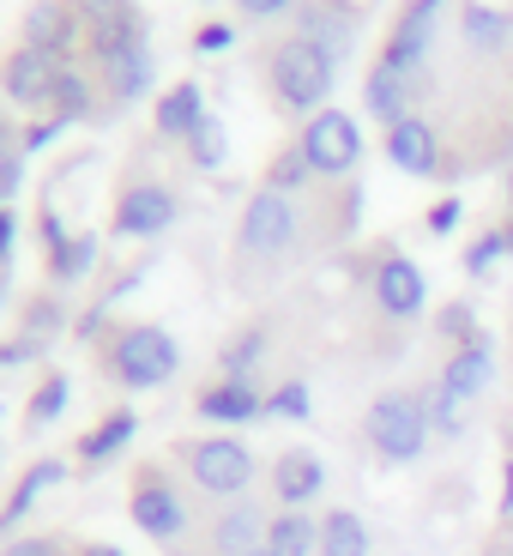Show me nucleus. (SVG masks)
Wrapping results in <instances>:
<instances>
[{
	"mask_svg": "<svg viewBox=\"0 0 513 556\" xmlns=\"http://www.w3.org/2000/svg\"><path fill=\"white\" fill-rule=\"evenodd\" d=\"M362 430H369V442L381 454L405 466V459H416L423 442H429V405L416 400V393H381L369 405V417H362Z\"/></svg>",
	"mask_w": 513,
	"mask_h": 556,
	"instance_id": "nucleus-1",
	"label": "nucleus"
},
{
	"mask_svg": "<svg viewBox=\"0 0 513 556\" xmlns=\"http://www.w3.org/2000/svg\"><path fill=\"white\" fill-rule=\"evenodd\" d=\"M272 85H278V98L291 103V110H315V103L326 98V85H333V55L315 49V37L284 42V49L272 55Z\"/></svg>",
	"mask_w": 513,
	"mask_h": 556,
	"instance_id": "nucleus-2",
	"label": "nucleus"
},
{
	"mask_svg": "<svg viewBox=\"0 0 513 556\" xmlns=\"http://www.w3.org/2000/svg\"><path fill=\"white\" fill-rule=\"evenodd\" d=\"M176 363H181V351L164 327H127L121 345H115V376L127 388H157V381L176 376Z\"/></svg>",
	"mask_w": 513,
	"mask_h": 556,
	"instance_id": "nucleus-3",
	"label": "nucleus"
},
{
	"mask_svg": "<svg viewBox=\"0 0 513 556\" xmlns=\"http://www.w3.org/2000/svg\"><path fill=\"white\" fill-rule=\"evenodd\" d=\"M188 472H194V484L211 490V496H236V490H248V478H254V454L236 442V435H211V442L188 447Z\"/></svg>",
	"mask_w": 513,
	"mask_h": 556,
	"instance_id": "nucleus-4",
	"label": "nucleus"
},
{
	"mask_svg": "<svg viewBox=\"0 0 513 556\" xmlns=\"http://www.w3.org/2000/svg\"><path fill=\"white\" fill-rule=\"evenodd\" d=\"M303 157L320 169V176H345L350 164L362 157V134L345 110H320L315 127L303 134Z\"/></svg>",
	"mask_w": 513,
	"mask_h": 556,
	"instance_id": "nucleus-5",
	"label": "nucleus"
},
{
	"mask_svg": "<svg viewBox=\"0 0 513 556\" xmlns=\"http://www.w3.org/2000/svg\"><path fill=\"white\" fill-rule=\"evenodd\" d=\"M296 237V212L291 200L278 194V188H266V194L248 200V212H242V249L254 254H284Z\"/></svg>",
	"mask_w": 513,
	"mask_h": 556,
	"instance_id": "nucleus-6",
	"label": "nucleus"
},
{
	"mask_svg": "<svg viewBox=\"0 0 513 556\" xmlns=\"http://www.w3.org/2000/svg\"><path fill=\"white\" fill-rule=\"evenodd\" d=\"M133 527L169 544V539H181V527H188V508H181V496L169 484H139L133 490Z\"/></svg>",
	"mask_w": 513,
	"mask_h": 556,
	"instance_id": "nucleus-7",
	"label": "nucleus"
},
{
	"mask_svg": "<svg viewBox=\"0 0 513 556\" xmlns=\"http://www.w3.org/2000/svg\"><path fill=\"white\" fill-rule=\"evenodd\" d=\"M320 484H326V466H320L308 447H291V454H278V466H272V490H278V502L284 508H303V502H315L320 496Z\"/></svg>",
	"mask_w": 513,
	"mask_h": 556,
	"instance_id": "nucleus-8",
	"label": "nucleus"
},
{
	"mask_svg": "<svg viewBox=\"0 0 513 556\" xmlns=\"http://www.w3.org/2000/svg\"><path fill=\"white\" fill-rule=\"evenodd\" d=\"M115 224H121L127 237H157L176 224V200L164 188H127L121 206H115Z\"/></svg>",
	"mask_w": 513,
	"mask_h": 556,
	"instance_id": "nucleus-9",
	"label": "nucleus"
},
{
	"mask_svg": "<svg viewBox=\"0 0 513 556\" xmlns=\"http://www.w3.org/2000/svg\"><path fill=\"white\" fill-rule=\"evenodd\" d=\"M489 376H496V357H489V339H465V345L447 357L441 369V388L453 393V400H477V393L489 388Z\"/></svg>",
	"mask_w": 513,
	"mask_h": 556,
	"instance_id": "nucleus-10",
	"label": "nucleus"
},
{
	"mask_svg": "<svg viewBox=\"0 0 513 556\" xmlns=\"http://www.w3.org/2000/svg\"><path fill=\"white\" fill-rule=\"evenodd\" d=\"M375 296H381V308L387 315H416L423 308V296H429V285H423V273H416V261H387L375 273Z\"/></svg>",
	"mask_w": 513,
	"mask_h": 556,
	"instance_id": "nucleus-11",
	"label": "nucleus"
},
{
	"mask_svg": "<svg viewBox=\"0 0 513 556\" xmlns=\"http://www.w3.org/2000/svg\"><path fill=\"white\" fill-rule=\"evenodd\" d=\"M387 152H393V164H399L405 176H435V127L416 122V115H405V122H393Z\"/></svg>",
	"mask_w": 513,
	"mask_h": 556,
	"instance_id": "nucleus-12",
	"label": "nucleus"
},
{
	"mask_svg": "<svg viewBox=\"0 0 513 556\" xmlns=\"http://www.w3.org/2000/svg\"><path fill=\"white\" fill-rule=\"evenodd\" d=\"M55 79H61V67L49 55H37V49H18V55L7 61V91H13L18 103H49L55 98Z\"/></svg>",
	"mask_w": 513,
	"mask_h": 556,
	"instance_id": "nucleus-13",
	"label": "nucleus"
},
{
	"mask_svg": "<svg viewBox=\"0 0 513 556\" xmlns=\"http://www.w3.org/2000/svg\"><path fill=\"white\" fill-rule=\"evenodd\" d=\"M67 42H73V13L61 7V0H37V7L25 13V49H37V55L55 61Z\"/></svg>",
	"mask_w": 513,
	"mask_h": 556,
	"instance_id": "nucleus-14",
	"label": "nucleus"
},
{
	"mask_svg": "<svg viewBox=\"0 0 513 556\" xmlns=\"http://www.w3.org/2000/svg\"><path fill=\"white\" fill-rule=\"evenodd\" d=\"M260 412H266V400L248 381H218V388L200 393V417H211V424H254Z\"/></svg>",
	"mask_w": 513,
	"mask_h": 556,
	"instance_id": "nucleus-15",
	"label": "nucleus"
},
{
	"mask_svg": "<svg viewBox=\"0 0 513 556\" xmlns=\"http://www.w3.org/2000/svg\"><path fill=\"white\" fill-rule=\"evenodd\" d=\"M435 7H441V0H416L411 13L399 18V37L387 42V55H381V61H393V67H416L423 42H429V18H435Z\"/></svg>",
	"mask_w": 513,
	"mask_h": 556,
	"instance_id": "nucleus-16",
	"label": "nucleus"
},
{
	"mask_svg": "<svg viewBox=\"0 0 513 556\" xmlns=\"http://www.w3.org/2000/svg\"><path fill=\"white\" fill-rule=\"evenodd\" d=\"M320 556H369V527L350 508H333L320 520Z\"/></svg>",
	"mask_w": 513,
	"mask_h": 556,
	"instance_id": "nucleus-17",
	"label": "nucleus"
},
{
	"mask_svg": "<svg viewBox=\"0 0 513 556\" xmlns=\"http://www.w3.org/2000/svg\"><path fill=\"white\" fill-rule=\"evenodd\" d=\"M145 79H152V55H145V42H139V37H127L121 49L110 55L115 98H139V91H145Z\"/></svg>",
	"mask_w": 513,
	"mask_h": 556,
	"instance_id": "nucleus-18",
	"label": "nucleus"
},
{
	"mask_svg": "<svg viewBox=\"0 0 513 556\" xmlns=\"http://www.w3.org/2000/svg\"><path fill=\"white\" fill-rule=\"evenodd\" d=\"M405 91H411V79H405V67H393V61H381V67L369 73V110H375L381 122H405Z\"/></svg>",
	"mask_w": 513,
	"mask_h": 556,
	"instance_id": "nucleus-19",
	"label": "nucleus"
},
{
	"mask_svg": "<svg viewBox=\"0 0 513 556\" xmlns=\"http://www.w3.org/2000/svg\"><path fill=\"white\" fill-rule=\"evenodd\" d=\"M266 551H278V556H315L320 551V527L308 515H278L272 527H266Z\"/></svg>",
	"mask_w": 513,
	"mask_h": 556,
	"instance_id": "nucleus-20",
	"label": "nucleus"
},
{
	"mask_svg": "<svg viewBox=\"0 0 513 556\" xmlns=\"http://www.w3.org/2000/svg\"><path fill=\"white\" fill-rule=\"evenodd\" d=\"M133 430H139V417H133V412L103 417L98 430H91V435L79 442V459H91V466H98V459H110V454H115V447H127V442H133Z\"/></svg>",
	"mask_w": 513,
	"mask_h": 556,
	"instance_id": "nucleus-21",
	"label": "nucleus"
},
{
	"mask_svg": "<svg viewBox=\"0 0 513 556\" xmlns=\"http://www.w3.org/2000/svg\"><path fill=\"white\" fill-rule=\"evenodd\" d=\"M200 122H206V115H200V91H194V85H176V91L157 103V127H164V134H181V139H188Z\"/></svg>",
	"mask_w": 513,
	"mask_h": 556,
	"instance_id": "nucleus-22",
	"label": "nucleus"
},
{
	"mask_svg": "<svg viewBox=\"0 0 513 556\" xmlns=\"http://www.w3.org/2000/svg\"><path fill=\"white\" fill-rule=\"evenodd\" d=\"M49 484H61V459H42V466H30V472H25V484H18V490H13V502H7V515H0V527H13V520L25 515V508H30V502H37Z\"/></svg>",
	"mask_w": 513,
	"mask_h": 556,
	"instance_id": "nucleus-23",
	"label": "nucleus"
},
{
	"mask_svg": "<svg viewBox=\"0 0 513 556\" xmlns=\"http://www.w3.org/2000/svg\"><path fill=\"white\" fill-rule=\"evenodd\" d=\"M423 405H429V430H441V435H459V430H465V400H453L441 381L423 393Z\"/></svg>",
	"mask_w": 513,
	"mask_h": 556,
	"instance_id": "nucleus-24",
	"label": "nucleus"
},
{
	"mask_svg": "<svg viewBox=\"0 0 513 556\" xmlns=\"http://www.w3.org/2000/svg\"><path fill=\"white\" fill-rule=\"evenodd\" d=\"M254 532H260V515H254V508H236V515L218 527V551H223V556H248Z\"/></svg>",
	"mask_w": 513,
	"mask_h": 556,
	"instance_id": "nucleus-25",
	"label": "nucleus"
},
{
	"mask_svg": "<svg viewBox=\"0 0 513 556\" xmlns=\"http://www.w3.org/2000/svg\"><path fill=\"white\" fill-rule=\"evenodd\" d=\"M465 37H472L477 49H501V42H508V18L489 13V7H465Z\"/></svg>",
	"mask_w": 513,
	"mask_h": 556,
	"instance_id": "nucleus-26",
	"label": "nucleus"
},
{
	"mask_svg": "<svg viewBox=\"0 0 513 556\" xmlns=\"http://www.w3.org/2000/svg\"><path fill=\"white\" fill-rule=\"evenodd\" d=\"M61 405H67V376H49V381H42V393L30 400V417H37V424H55Z\"/></svg>",
	"mask_w": 513,
	"mask_h": 556,
	"instance_id": "nucleus-27",
	"label": "nucleus"
},
{
	"mask_svg": "<svg viewBox=\"0 0 513 556\" xmlns=\"http://www.w3.org/2000/svg\"><path fill=\"white\" fill-rule=\"evenodd\" d=\"M266 417H308V388L303 381H284V388L266 400Z\"/></svg>",
	"mask_w": 513,
	"mask_h": 556,
	"instance_id": "nucleus-28",
	"label": "nucleus"
},
{
	"mask_svg": "<svg viewBox=\"0 0 513 556\" xmlns=\"http://www.w3.org/2000/svg\"><path fill=\"white\" fill-rule=\"evenodd\" d=\"M91 254H98V249H91V237H79L73 249H61V254H55V273H61V278H85Z\"/></svg>",
	"mask_w": 513,
	"mask_h": 556,
	"instance_id": "nucleus-29",
	"label": "nucleus"
},
{
	"mask_svg": "<svg viewBox=\"0 0 513 556\" xmlns=\"http://www.w3.org/2000/svg\"><path fill=\"white\" fill-rule=\"evenodd\" d=\"M188 139H194V157H200V164H218V157H223V134H218V122H200Z\"/></svg>",
	"mask_w": 513,
	"mask_h": 556,
	"instance_id": "nucleus-30",
	"label": "nucleus"
},
{
	"mask_svg": "<svg viewBox=\"0 0 513 556\" xmlns=\"http://www.w3.org/2000/svg\"><path fill=\"white\" fill-rule=\"evenodd\" d=\"M260 345H266V333H248V339H236V345H230V381H242V369L260 357Z\"/></svg>",
	"mask_w": 513,
	"mask_h": 556,
	"instance_id": "nucleus-31",
	"label": "nucleus"
},
{
	"mask_svg": "<svg viewBox=\"0 0 513 556\" xmlns=\"http://www.w3.org/2000/svg\"><path fill=\"white\" fill-rule=\"evenodd\" d=\"M55 103H61V110H73V115L85 110V85H79V73L61 67V79H55Z\"/></svg>",
	"mask_w": 513,
	"mask_h": 556,
	"instance_id": "nucleus-32",
	"label": "nucleus"
},
{
	"mask_svg": "<svg viewBox=\"0 0 513 556\" xmlns=\"http://www.w3.org/2000/svg\"><path fill=\"white\" fill-rule=\"evenodd\" d=\"M303 169H315L303 152H296V157H278V169H272V188H296V181H303Z\"/></svg>",
	"mask_w": 513,
	"mask_h": 556,
	"instance_id": "nucleus-33",
	"label": "nucleus"
},
{
	"mask_svg": "<svg viewBox=\"0 0 513 556\" xmlns=\"http://www.w3.org/2000/svg\"><path fill=\"white\" fill-rule=\"evenodd\" d=\"M453 224H459V200H441V206L429 212V230H435V237H447Z\"/></svg>",
	"mask_w": 513,
	"mask_h": 556,
	"instance_id": "nucleus-34",
	"label": "nucleus"
},
{
	"mask_svg": "<svg viewBox=\"0 0 513 556\" xmlns=\"http://www.w3.org/2000/svg\"><path fill=\"white\" fill-rule=\"evenodd\" d=\"M501 249H508V237H484V242H477V249H472V273H484V266L496 261Z\"/></svg>",
	"mask_w": 513,
	"mask_h": 556,
	"instance_id": "nucleus-35",
	"label": "nucleus"
},
{
	"mask_svg": "<svg viewBox=\"0 0 513 556\" xmlns=\"http://www.w3.org/2000/svg\"><path fill=\"white\" fill-rule=\"evenodd\" d=\"M0 556H61V551H55L49 539H18V544H7Z\"/></svg>",
	"mask_w": 513,
	"mask_h": 556,
	"instance_id": "nucleus-36",
	"label": "nucleus"
},
{
	"mask_svg": "<svg viewBox=\"0 0 513 556\" xmlns=\"http://www.w3.org/2000/svg\"><path fill=\"white\" fill-rule=\"evenodd\" d=\"M230 37H236L230 25H206V30H200V49H206V55H211V49H230Z\"/></svg>",
	"mask_w": 513,
	"mask_h": 556,
	"instance_id": "nucleus-37",
	"label": "nucleus"
},
{
	"mask_svg": "<svg viewBox=\"0 0 513 556\" xmlns=\"http://www.w3.org/2000/svg\"><path fill=\"white\" fill-rule=\"evenodd\" d=\"M18 169H25L18 157H7V152H0V200H7V194L18 188Z\"/></svg>",
	"mask_w": 513,
	"mask_h": 556,
	"instance_id": "nucleus-38",
	"label": "nucleus"
},
{
	"mask_svg": "<svg viewBox=\"0 0 513 556\" xmlns=\"http://www.w3.org/2000/svg\"><path fill=\"white\" fill-rule=\"evenodd\" d=\"M242 7H248L254 18H272V13H284V7H291V0H242Z\"/></svg>",
	"mask_w": 513,
	"mask_h": 556,
	"instance_id": "nucleus-39",
	"label": "nucleus"
},
{
	"mask_svg": "<svg viewBox=\"0 0 513 556\" xmlns=\"http://www.w3.org/2000/svg\"><path fill=\"white\" fill-rule=\"evenodd\" d=\"M7 254H13V212L0 206V261H7Z\"/></svg>",
	"mask_w": 513,
	"mask_h": 556,
	"instance_id": "nucleus-40",
	"label": "nucleus"
},
{
	"mask_svg": "<svg viewBox=\"0 0 513 556\" xmlns=\"http://www.w3.org/2000/svg\"><path fill=\"white\" fill-rule=\"evenodd\" d=\"M441 327H447V333H472V315H465V308H447Z\"/></svg>",
	"mask_w": 513,
	"mask_h": 556,
	"instance_id": "nucleus-41",
	"label": "nucleus"
},
{
	"mask_svg": "<svg viewBox=\"0 0 513 556\" xmlns=\"http://www.w3.org/2000/svg\"><path fill=\"white\" fill-rule=\"evenodd\" d=\"M30 345H0V363H25Z\"/></svg>",
	"mask_w": 513,
	"mask_h": 556,
	"instance_id": "nucleus-42",
	"label": "nucleus"
},
{
	"mask_svg": "<svg viewBox=\"0 0 513 556\" xmlns=\"http://www.w3.org/2000/svg\"><path fill=\"white\" fill-rule=\"evenodd\" d=\"M501 515H513V466H508V484H501Z\"/></svg>",
	"mask_w": 513,
	"mask_h": 556,
	"instance_id": "nucleus-43",
	"label": "nucleus"
},
{
	"mask_svg": "<svg viewBox=\"0 0 513 556\" xmlns=\"http://www.w3.org/2000/svg\"><path fill=\"white\" fill-rule=\"evenodd\" d=\"M85 556H121V551H115V544H91Z\"/></svg>",
	"mask_w": 513,
	"mask_h": 556,
	"instance_id": "nucleus-44",
	"label": "nucleus"
},
{
	"mask_svg": "<svg viewBox=\"0 0 513 556\" xmlns=\"http://www.w3.org/2000/svg\"><path fill=\"white\" fill-rule=\"evenodd\" d=\"M248 556H278V551H266V544H260V551H248Z\"/></svg>",
	"mask_w": 513,
	"mask_h": 556,
	"instance_id": "nucleus-45",
	"label": "nucleus"
},
{
	"mask_svg": "<svg viewBox=\"0 0 513 556\" xmlns=\"http://www.w3.org/2000/svg\"><path fill=\"white\" fill-rule=\"evenodd\" d=\"M508 249H513V230H508Z\"/></svg>",
	"mask_w": 513,
	"mask_h": 556,
	"instance_id": "nucleus-46",
	"label": "nucleus"
}]
</instances>
